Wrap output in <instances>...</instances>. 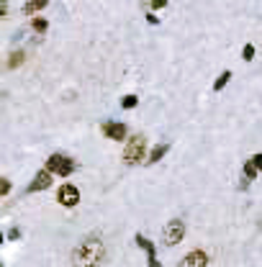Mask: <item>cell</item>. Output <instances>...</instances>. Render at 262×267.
<instances>
[{
    "instance_id": "obj_20",
    "label": "cell",
    "mask_w": 262,
    "mask_h": 267,
    "mask_svg": "<svg viewBox=\"0 0 262 267\" xmlns=\"http://www.w3.org/2000/svg\"><path fill=\"white\" fill-rule=\"evenodd\" d=\"M147 21H149V23H154V26H157V23H160V18H157V15H154V13H147Z\"/></svg>"
},
{
    "instance_id": "obj_3",
    "label": "cell",
    "mask_w": 262,
    "mask_h": 267,
    "mask_svg": "<svg viewBox=\"0 0 262 267\" xmlns=\"http://www.w3.org/2000/svg\"><path fill=\"white\" fill-rule=\"evenodd\" d=\"M46 170H49L51 175L67 177V175H72V170H75V162H72L69 157H64V154H51V157L46 159Z\"/></svg>"
},
{
    "instance_id": "obj_22",
    "label": "cell",
    "mask_w": 262,
    "mask_h": 267,
    "mask_svg": "<svg viewBox=\"0 0 262 267\" xmlns=\"http://www.w3.org/2000/svg\"><path fill=\"white\" fill-rule=\"evenodd\" d=\"M18 237H21L18 229H10V232H8V239H18Z\"/></svg>"
},
{
    "instance_id": "obj_15",
    "label": "cell",
    "mask_w": 262,
    "mask_h": 267,
    "mask_svg": "<svg viewBox=\"0 0 262 267\" xmlns=\"http://www.w3.org/2000/svg\"><path fill=\"white\" fill-rule=\"evenodd\" d=\"M244 177L247 180H255L257 177V167H255V162L250 159V162H244Z\"/></svg>"
},
{
    "instance_id": "obj_2",
    "label": "cell",
    "mask_w": 262,
    "mask_h": 267,
    "mask_svg": "<svg viewBox=\"0 0 262 267\" xmlns=\"http://www.w3.org/2000/svg\"><path fill=\"white\" fill-rule=\"evenodd\" d=\"M144 157H147V136L144 134H136V136L129 139V144L124 149V162L126 165H139V162H144Z\"/></svg>"
},
{
    "instance_id": "obj_7",
    "label": "cell",
    "mask_w": 262,
    "mask_h": 267,
    "mask_svg": "<svg viewBox=\"0 0 262 267\" xmlns=\"http://www.w3.org/2000/svg\"><path fill=\"white\" fill-rule=\"evenodd\" d=\"M136 247H142V250L147 252V262H149V267H162L160 265V260H157V250H154V242H152V239L136 234Z\"/></svg>"
},
{
    "instance_id": "obj_21",
    "label": "cell",
    "mask_w": 262,
    "mask_h": 267,
    "mask_svg": "<svg viewBox=\"0 0 262 267\" xmlns=\"http://www.w3.org/2000/svg\"><path fill=\"white\" fill-rule=\"evenodd\" d=\"M252 162H255V167H257V170H262V154H255V159H252Z\"/></svg>"
},
{
    "instance_id": "obj_12",
    "label": "cell",
    "mask_w": 262,
    "mask_h": 267,
    "mask_svg": "<svg viewBox=\"0 0 262 267\" xmlns=\"http://www.w3.org/2000/svg\"><path fill=\"white\" fill-rule=\"evenodd\" d=\"M229 80H232V69H224V72L216 77V82H214V90H224Z\"/></svg>"
},
{
    "instance_id": "obj_17",
    "label": "cell",
    "mask_w": 262,
    "mask_h": 267,
    "mask_svg": "<svg viewBox=\"0 0 262 267\" xmlns=\"http://www.w3.org/2000/svg\"><path fill=\"white\" fill-rule=\"evenodd\" d=\"M252 57H255V46H252V44H247V46H244V51H242V59H244V62H250Z\"/></svg>"
},
{
    "instance_id": "obj_5",
    "label": "cell",
    "mask_w": 262,
    "mask_h": 267,
    "mask_svg": "<svg viewBox=\"0 0 262 267\" xmlns=\"http://www.w3.org/2000/svg\"><path fill=\"white\" fill-rule=\"evenodd\" d=\"M57 201H59L62 206L72 208V206H77V203H80V190H77L75 185H62V188H59V193H57Z\"/></svg>"
},
{
    "instance_id": "obj_16",
    "label": "cell",
    "mask_w": 262,
    "mask_h": 267,
    "mask_svg": "<svg viewBox=\"0 0 262 267\" xmlns=\"http://www.w3.org/2000/svg\"><path fill=\"white\" fill-rule=\"evenodd\" d=\"M31 28H33L36 33H44V31H46V21H44V18H33V21H31Z\"/></svg>"
},
{
    "instance_id": "obj_18",
    "label": "cell",
    "mask_w": 262,
    "mask_h": 267,
    "mask_svg": "<svg viewBox=\"0 0 262 267\" xmlns=\"http://www.w3.org/2000/svg\"><path fill=\"white\" fill-rule=\"evenodd\" d=\"M8 193H10V180H5V177H3V180H0V195L5 198Z\"/></svg>"
},
{
    "instance_id": "obj_6",
    "label": "cell",
    "mask_w": 262,
    "mask_h": 267,
    "mask_svg": "<svg viewBox=\"0 0 262 267\" xmlns=\"http://www.w3.org/2000/svg\"><path fill=\"white\" fill-rule=\"evenodd\" d=\"M208 255L203 252V250H193L190 255H185L183 260H180V265L178 267H208Z\"/></svg>"
},
{
    "instance_id": "obj_11",
    "label": "cell",
    "mask_w": 262,
    "mask_h": 267,
    "mask_svg": "<svg viewBox=\"0 0 262 267\" xmlns=\"http://www.w3.org/2000/svg\"><path fill=\"white\" fill-rule=\"evenodd\" d=\"M26 62V51L23 49H18V51H13L10 57H8V69H15L18 64H23Z\"/></svg>"
},
{
    "instance_id": "obj_14",
    "label": "cell",
    "mask_w": 262,
    "mask_h": 267,
    "mask_svg": "<svg viewBox=\"0 0 262 267\" xmlns=\"http://www.w3.org/2000/svg\"><path fill=\"white\" fill-rule=\"evenodd\" d=\"M136 103H139L136 95H124V98H121V108H126V111H129V108H136Z\"/></svg>"
},
{
    "instance_id": "obj_8",
    "label": "cell",
    "mask_w": 262,
    "mask_h": 267,
    "mask_svg": "<svg viewBox=\"0 0 262 267\" xmlns=\"http://www.w3.org/2000/svg\"><path fill=\"white\" fill-rule=\"evenodd\" d=\"M103 134H106L108 139H113V141H124V139L129 136V129H126L124 123L108 121V123H103Z\"/></svg>"
},
{
    "instance_id": "obj_9",
    "label": "cell",
    "mask_w": 262,
    "mask_h": 267,
    "mask_svg": "<svg viewBox=\"0 0 262 267\" xmlns=\"http://www.w3.org/2000/svg\"><path fill=\"white\" fill-rule=\"evenodd\" d=\"M51 185V172L44 167L41 172H36V177L31 180V185L26 188V193H39V190H46Z\"/></svg>"
},
{
    "instance_id": "obj_19",
    "label": "cell",
    "mask_w": 262,
    "mask_h": 267,
    "mask_svg": "<svg viewBox=\"0 0 262 267\" xmlns=\"http://www.w3.org/2000/svg\"><path fill=\"white\" fill-rule=\"evenodd\" d=\"M167 5V0H152L149 3V10H160V8H165Z\"/></svg>"
},
{
    "instance_id": "obj_13",
    "label": "cell",
    "mask_w": 262,
    "mask_h": 267,
    "mask_svg": "<svg viewBox=\"0 0 262 267\" xmlns=\"http://www.w3.org/2000/svg\"><path fill=\"white\" fill-rule=\"evenodd\" d=\"M41 8H46V0H36V3H26L23 5V13H36V10H41Z\"/></svg>"
},
{
    "instance_id": "obj_4",
    "label": "cell",
    "mask_w": 262,
    "mask_h": 267,
    "mask_svg": "<svg viewBox=\"0 0 262 267\" xmlns=\"http://www.w3.org/2000/svg\"><path fill=\"white\" fill-rule=\"evenodd\" d=\"M183 237H185V224H183L180 219H172V221L165 226V244H167V247H175V244L183 242Z\"/></svg>"
},
{
    "instance_id": "obj_1",
    "label": "cell",
    "mask_w": 262,
    "mask_h": 267,
    "mask_svg": "<svg viewBox=\"0 0 262 267\" xmlns=\"http://www.w3.org/2000/svg\"><path fill=\"white\" fill-rule=\"evenodd\" d=\"M103 255H106V244L98 237H88L82 244L75 247L72 265L75 267H98L103 262Z\"/></svg>"
},
{
    "instance_id": "obj_10",
    "label": "cell",
    "mask_w": 262,
    "mask_h": 267,
    "mask_svg": "<svg viewBox=\"0 0 262 267\" xmlns=\"http://www.w3.org/2000/svg\"><path fill=\"white\" fill-rule=\"evenodd\" d=\"M167 152H170V147H167V144H157V147L149 152V159H147V162H149V165H154V162H160Z\"/></svg>"
}]
</instances>
